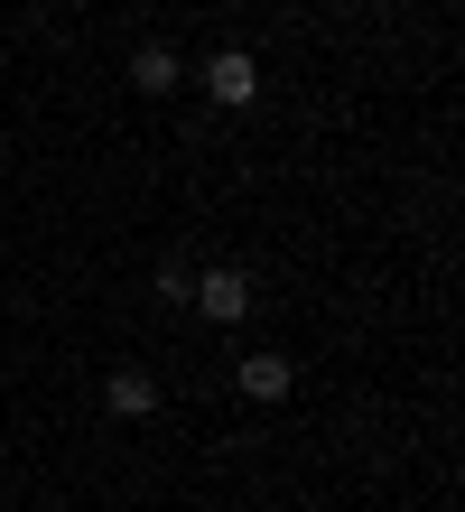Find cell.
<instances>
[{
    "instance_id": "obj_1",
    "label": "cell",
    "mask_w": 465,
    "mask_h": 512,
    "mask_svg": "<svg viewBox=\"0 0 465 512\" xmlns=\"http://www.w3.org/2000/svg\"><path fill=\"white\" fill-rule=\"evenodd\" d=\"M196 84H205L224 112H242V103H261V56H252V47H214Z\"/></svg>"
},
{
    "instance_id": "obj_2",
    "label": "cell",
    "mask_w": 465,
    "mask_h": 512,
    "mask_svg": "<svg viewBox=\"0 0 465 512\" xmlns=\"http://www.w3.org/2000/svg\"><path fill=\"white\" fill-rule=\"evenodd\" d=\"M196 317H214V326H242V317H252V270H205V280H196Z\"/></svg>"
},
{
    "instance_id": "obj_3",
    "label": "cell",
    "mask_w": 465,
    "mask_h": 512,
    "mask_svg": "<svg viewBox=\"0 0 465 512\" xmlns=\"http://www.w3.org/2000/svg\"><path fill=\"white\" fill-rule=\"evenodd\" d=\"M289 382H298V364H289V354H242V364H233V391H242V401H289Z\"/></svg>"
},
{
    "instance_id": "obj_4",
    "label": "cell",
    "mask_w": 465,
    "mask_h": 512,
    "mask_svg": "<svg viewBox=\"0 0 465 512\" xmlns=\"http://www.w3.org/2000/svg\"><path fill=\"white\" fill-rule=\"evenodd\" d=\"M186 84V56L168 47V38H149L140 56H131V94H177Z\"/></svg>"
},
{
    "instance_id": "obj_5",
    "label": "cell",
    "mask_w": 465,
    "mask_h": 512,
    "mask_svg": "<svg viewBox=\"0 0 465 512\" xmlns=\"http://www.w3.org/2000/svg\"><path fill=\"white\" fill-rule=\"evenodd\" d=\"M103 410H112V419H149V410H159V373L121 364V373L103 382Z\"/></svg>"
},
{
    "instance_id": "obj_6",
    "label": "cell",
    "mask_w": 465,
    "mask_h": 512,
    "mask_svg": "<svg viewBox=\"0 0 465 512\" xmlns=\"http://www.w3.org/2000/svg\"><path fill=\"white\" fill-rule=\"evenodd\" d=\"M159 298H168V308H186V298H196V280H186V261H159Z\"/></svg>"
}]
</instances>
